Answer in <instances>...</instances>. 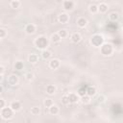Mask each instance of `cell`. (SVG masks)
<instances>
[{
    "label": "cell",
    "mask_w": 123,
    "mask_h": 123,
    "mask_svg": "<svg viewBox=\"0 0 123 123\" xmlns=\"http://www.w3.org/2000/svg\"><path fill=\"white\" fill-rule=\"evenodd\" d=\"M34 44H35V46L37 49H41V51H42V50L46 49V47L49 45V41H48V39H47L46 37L39 36V37H36V39L34 41Z\"/></svg>",
    "instance_id": "obj_1"
},
{
    "label": "cell",
    "mask_w": 123,
    "mask_h": 123,
    "mask_svg": "<svg viewBox=\"0 0 123 123\" xmlns=\"http://www.w3.org/2000/svg\"><path fill=\"white\" fill-rule=\"evenodd\" d=\"M113 46L111 44V43H103L101 46H100V52L103 56H111L112 53H113Z\"/></svg>",
    "instance_id": "obj_2"
},
{
    "label": "cell",
    "mask_w": 123,
    "mask_h": 123,
    "mask_svg": "<svg viewBox=\"0 0 123 123\" xmlns=\"http://www.w3.org/2000/svg\"><path fill=\"white\" fill-rule=\"evenodd\" d=\"M89 41L92 44V46H94V47H100L104 43V37L100 34H94L90 37V40Z\"/></svg>",
    "instance_id": "obj_3"
},
{
    "label": "cell",
    "mask_w": 123,
    "mask_h": 123,
    "mask_svg": "<svg viewBox=\"0 0 123 123\" xmlns=\"http://www.w3.org/2000/svg\"><path fill=\"white\" fill-rule=\"evenodd\" d=\"M13 113H14V111L10 108V107H5V108H3L2 110H1V116H2V118L3 119H5V120H9V119H11L12 116H13Z\"/></svg>",
    "instance_id": "obj_4"
},
{
    "label": "cell",
    "mask_w": 123,
    "mask_h": 123,
    "mask_svg": "<svg viewBox=\"0 0 123 123\" xmlns=\"http://www.w3.org/2000/svg\"><path fill=\"white\" fill-rule=\"evenodd\" d=\"M7 82H8V84L10 86H16L18 84V77H17V75H14V74L10 75L8 77V79H7Z\"/></svg>",
    "instance_id": "obj_5"
},
{
    "label": "cell",
    "mask_w": 123,
    "mask_h": 123,
    "mask_svg": "<svg viewBox=\"0 0 123 123\" xmlns=\"http://www.w3.org/2000/svg\"><path fill=\"white\" fill-rule=\"evenodd\" d=\"M58 20H59V22L62 23V24H66V23L69 21V15H68L66 12H62V13L59 14Z\"/></svg>",
    "instance_id": "obj_6"
},
{
    "label": "cell",
    "mask_w": 123,
    "mask_h": 123,
    "mask_svg": "<svg viewBox=\"0 0 123 123\" xmlns=\"http://www.w3.org/2000/svg\"><path fill=\"white\" fill-rule=\"evenodd\" d=\"M62 8L65 11H71L74 8V2L72 0H65L62 2Z\"/></svg>",
    "instance_id": "obj_7"
},
{
    "label": "cell",
    "mask_w": 123,
    "mask_h": 123,
    "mask_svg": "<svg viewBox=\"0 0 123 123\" xmlns=\"http://www.w3.org/2000/svg\"><path fill=\"white\" fill-rule=\"evenodd\" d=\"M24 30H25V33H26V34H28V35H33V34L36 32V25L33 24V23H29V24H27V25L25 26Z\"/></svg>",
    "instance_id": "obj_8"
},
{
    "label": "cell",
    "mask_w": 123,
    "mask_h": 123,
    "mask_svg": "<svg viewBox=\"0 0 123 123\" xmlns=\"http://www.w3.org/2000/svg\"><path fill=\"white\" fill-rule=\"evenodd\" d=\"M61 65V62L58 59H52L50 62H49V67L52 68V69H58Z\"/></svg>",
    "instance_id": "obj_9"
},
{
    "label": "cell",
    "mask_w": 123,
    "mask_h": 123,
    "mask_svg": "<svg viewBox=\"0 0 123 123\" xmlns=\"http://www.w3.org/2000/svg\"><path fill=\"white\" fill-rule=\"evenodd\" d=\"M10 108H11L14 112H15V111H20V109H21V104H20V102H18V101H13V102L11 103Z\"/></svg>",
    "instance_id": "obj_10"
},
{
    "label": "cell",
    "mask_w": 123,
    "mask_h": 123,
    "mask_svg": "<svg viewBox=\"0 0 123 123\" xmlns=\"http://www.w3.org/2000/svg\"><path fill=\"white\" fill-rule=\"evenodd\" d=\"M96 87L94 86H88L86 87V95L89 96V97H92L96 94Z\"/></svg>",
    "instance_id": "obj_11"
},
{
    "label": "cell",
    "mask_w": 123,
    "mask_h": 123,
    "mask_svg": "<svg viewBox=\"0 0 123 123\" xmlns=\"http://www.w3.org/2000/svg\"><path fill=\"white\" fill-rule=\"evenodd\" d=\"M70 38H71V41H72L73 43H78V42L81 41L82 37H81V35H80L79 33H73V34L71 35Z\"/></svg>",
    "instance_id": "obj_12"
},
{
    "label": "cell",
    "mask_w": 123,
    "mask_h": 123,
    "mask_svg": "<svg viewBox=\"0 0 123 123\" xmlns=\"http://www.w3.org/2000/svg\"><path fill=\"white\" fill-rule=\"evenodd\" d=\"M97 7H98V12H99L100 13H105V12L108 11V9H109L108 5H107L105 2L100 3V4H99Z\"/></svg>",
    "instance_id": "obj_13"
},
{
    "label": "cell",
    "mask_w": 123,
    "mask_h": 123,
    "mask_svg": "<svg viewBox=\"0 0 123 123\" xmlns=\"http://www.w3.org/2000/svg\"><path fill=\"white\" fill-rule=\"evenodd\" d=\"M76 22H77L78 27H80V28H85L86 26V24H87V21H86V19L85 17H79Z\"/></svg>",
    "instance_id": "obj_14"
},
{
    "label": "cell",
    "mask_w": 123,
    "mask_h": 123,
    "mask_svg": "<svg viewBox=\"0 0 123 123\" xmlns=\"http://www.w3.org/2000/svg\"><path fill=\"white\" fill-rule=\"evenodd\" d=\"M28 61H29L30 63L35 64V63H37L38 62V56L37 54H34V53L33 54H30L29 57H28Z\"/></svg>",
    "instance_id": "obj_15"
},
{
    "label": "cell",
    "mask_w": 123,
    "mask_h": 123,
    "mask_svg": "<svg viewBox=\"0 0 123 123\" xmlns=\"http://www.w3.org/2000/svg\"><path fill=\"white\" fill-rule=\"evenodd\" d=\"M67 96H68V99H69V103H76L78 100H79V96L76 94V93H74V92H71V93H69V94H67Z\"/></svg>",
    "instance_id": "obj_16"
},
{
    "label": "cell",
    "mask_w": 123,
    "mask_h": 123,
    "mask_svg": "<svg viewBox=\"0 0 123 123\" xmlns=\"http://www.w3.org/2000/svg\"><path fill=\"white\" fill-rule=\"evenodd\" d=\"M59 111H60V109H59V107H58L57 105H54V104H53V105L49 108V112H50L51 114H53V115L58 114Z\"/></svg>",
    "instance_id": "obj_17"
},
{
    "label": "cell",
    "mask_w": 123,
    "mask_h": 123,
    "mask_svg": "<svg viewBox=\"0 0 123 123\" xmlns=\"http://www.w3.org/2000/svg\"><path fill=\"white\" fill-rule=\"evenodd\" d=\"M46 92L49 94V95H53L55 92H56V86L54 85H48L46 86Z\"/></svg>",
    "instance_id": "obj_18"
},
{
    "label": "cell",
    "mask_w": 123,
    "mask_h": 123,
    "mask_svg": "<svg viewBox=\"0 0 123 123\" xmlns=\"http://www.w3.org/2000/svg\"><path fill=\"white\" fill-rule=\"evenodd\" d=\"M109 18H110L111 21L115 22V21L118 20V18H119V14H118L117 12H111V13L109 14Z\"/></svg>",
    "instance_id": "obj_19"
},
{
    "label": "cell",
    "mask_w": 123,
    "mask_h": 123,
    "mask_svg": "<svg viewBox=\"0 0 123 123\" xmlns=\"http://www.w3.org/2000/svg\"><path fill=\"white\" fill-rule=\"evenodd\" d=\"M51 55H52L51 52L49 50H47V49H44V50L41 51V58L43 60H48L51 57Z\"/></svg>",
    "instance_id": "obj_20"
},
{
    "label": "cell",
    "mask_w": 123,
    "mask_h": 123,
    "mask_svg": "<svg viewBox=\"0 0 123 123\" xmlns=\"http://www.w3.org/2000/svg\"><path fill=\"white\" fill-rule=\"evenodd\" d=\"M10 5H11L12 8H13V9H17V8L20 7L21 2H20L19 0H12V1L10 2Z\"/></svg>",
    "instance_id": "obj_21"
},
{
    "label": "cell",
    "mask_w": 123,
    "mask_h": 123,
    "mask_svg": "<svg viewBox=\"0 0 123 123\" xmlns=\"http://www.w3.org/2000/svg\"><path fill=\"white\" fill-rule=\"evenodd\" d=\"M86 94V87H85V86L80 87V88L78 89V91H77V95H78L79 97L85 96Z\"/></svg>",
    "instance_id": "obj_22"
},
{
    "label": "cell",
    "mask_w": 123,
    "mask_h": 123,
    "mask_svg": "<svg viewBox=\"0 0 123 123\" xmlns=\"http://www.w3.org/2000/svg\"><path fill=\"white\" fill-rule=\"evenodd\" d=\"M90 101H91V97L87 96L86 94L85 96H82V97H81V102H82L83 104H85V105L89 104V103H90Z\"/></svg>",
    "instance_id": "obj_23"
},
{
    "label": "cell",
    "mask_w": 123,
    "mask_h": 123,
    "mask_svg": "<svg viewBox=\"0 0 123 123\" xmlns=\"http://www.w3.org/2000/svg\"><path fill=\"white\" fill-rule=\"evenodd\" d=\"M23 67H24V64H23L22 62H20V61L15 62V63H14V68H15V70H18V71H19V70H22Z\"/></svg>",
    "instance_id": "obj_24"
},
{
    "label": "cell",
    "mask_w": 123,
    "mask_h": 123,
    "mask_svg": "<svg viewBox=\"0 0 123 123\" xmlns=\"http://www.w3.org/2000/svg\"><path fill=\"white\" fill-rule=\"evenodd\" d=\"M88 10H89V12H90L91 13H96V12H98V7H97L96 4H91V5L89 6Z\"/></svg>",
    "instance_id": "obj_25"
},
{
    "label": "cell",
    "mask_w": 123,
    "mask_h": 123,
    "mask_svg": "<svg viewBox=\"0 0 123 123\" xmlns=\"http://www.w3.org/2000/svg\"><path fill=\"white\" fill-rule=\"evenodd\" d=\"M57 34L59 35V37H60L61 38H64V37H67V31H66L65 29H62V30H60Z\"/></svg>",
    "instance_id": "obj_26"
},
{
    "label": "cell",
    "mask_w": 123,
    "mask_h": 123,
    "mask_svg": "<svg viewBox=\"0 0 123 123\" xmlns=\"http://www.w3.org/2000/svg\"><path fill=\"white\" fill-rule=\"evenodd\" d=\"M51 40L53 42H59L61 40V37H59V35L57 33H54V34L51 35Z\"/></svg>",
    "instance_id": "obj_27"
},
{
    "label": "cell",
    "mask_w": 123,
    "mask_h": 123,
    "mask_svg": "<svg viewBox=\"0 0 123 123\" xmlns=\"http://www.w3.org/2000/svg\"><path fill=\"white\" fill-rule=\"evenodd\" d=\"M39 112H40L39 107H33V108H31V113L33 115H37V114H39Z\"/></svg>",
    "instance_id": "obj_28"
},
{
    "label": "cell",
    "mask_w": 123,
    "mask_h": 123,
    "mask_svg": "<svg viewBox=\"0 0 123 123\" xmlns=\"http://www.w3.org/2000/svg\"><path fill=\"white\" fill-rule=\"evenodd\" d=\"M53 104H54V103H53V100H52V99H50V98H47V99H45V100H44V105H45L47 108H50Z\"/></svg>",
    "instance_id": "obj_29"
},
{
    "label": "cell",
    "mask_w": 123,
    "mask_h": 123,
    "mask_svg": "<svg viewBox=\"0 0 123 123\" xmlns=\"http://www.w3.org/2000/svg\"><path fill=\"white\" fill-rule=\"evenodd\" d=\"M62 103L63 105H68L69 104V99H68L67 95H62Z\"/></svg>",
    "instance_id": "obj_30"
},
{
    "label": "cell",
    "mask_w": 123,
    "mask_h": 123,
    "mask_svg": "<svg viewBox=\"0 0 123 123\" xmlns=\"http://www.w3.org/2000/svg\"><path fill=\"white\" fill-rule=\"evenodd\" d=\"M25 78H26V80H28V81H32V80L34 79V74L31 73V72H27V73L25 74Z\"/></svg>",
    "instance_id": "obj_31"
},
{
    "label": "cell",
    "mask_w": 123,
    "mask_h": 123,
    "mask_svg": "<svg viewBox=\"0 0 123 123\" xmlns=\"http://www.w3.org/2000/svg\"><path fill=\"white\" fill-rule=\"evenodd\" d=\"M6 36H7V31L5 29H3V28H0V39L5 37Z\"/></svg>",
    "instance_id": "obj_32"
},
{
    "label": "cell",
    "mask_w": 123,
    "mask_h": 123,
    "mask_svg": "<svg viewBox=\"0 0 123 123\" xmlns=\"http://www.w3.org/2000/svg\"><path fill=\"white\" fill-rule=\"evenodd\" d=\"M5 105H6V102L3 99H0V110H2L3 108H5Z\"/></svg>",
    "instance_id": "obj_33"
},
{
    "label": "cell",
    "mask_w": 123,
    "mask_h": 123,
    "mask_svg": "<svg viewBox=\"0 0 123 123\" xmlns=\"http://www.w3.org/2000/svg\"><path fill=\"white\" fill-rule=\"evenodd\" d=\"M104 100H105V96L104 95H100L99 97H98V102H100V103H102V102H104Z\"/></svg>",
    "instance_id": "obj_34"
},
{
    "label": "cell",
    "mask_w": 123,
    "mask_h": 123,
    "mask_svg": "<svg viewBox=\"0 0 123 123\" xmlns=\"http://www.w3.org/2000/svg\"><path fill=\"white\" fill-rule=\"evenodd\" d=\"M4 73H5V67L3 65H0V75L3 76Z\"/></svg>",
    "instance_id": "obj_35"
},
{
    "label": "cell",
    "mask_w": 123,
    "mask_h": 123,
    "mask_svg": "<svg viewBox=\"0 0 123 123\" xmlns=\"http://www.w3.org/2000/svg\"><path fill=\"white\" fill-rule=\"evenodd\" d=\"M3 90H4V87L0 85V93H2V92H3Z\"/></svg>",
    "instance_id": "obj_36"
},
{
    "label": "cell",
    "mask_w": 123,
    "mask_h": 123,
    "mask_svg": "<svg viewBox=\"0 0 123 123\" xmlns=\"http://www.w3.org/2000/svg\"><path fill=\"white\" fill-rule=\"evenodd\" d=\"M2 80H3V76H1V75H0V83H1V81H2Z\"/></svg>",
    "instance_id": "obj_37"
}]
</instances>
